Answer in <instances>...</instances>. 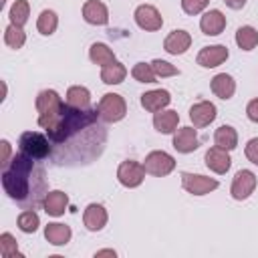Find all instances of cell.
I'll use <instances>...</instances> for the list:
<instances>
[{
  "instance_id": "cell-4",
  "label": "cell",
  "mask_w": 258,
  "mask_h": 258,
  "mask_svg": "<svg viewBox=\"0 0 258 258\" xmlns=\"http://www.w3.org/2000/svg\"><path fill=\"white\" fill-rule=\"evenodd\" d=\"M97 111H99V117L107 123H117L125 117L127 113V105H125V99L117 93H107L101 97L99 105H97Z\"/></svg>"
},
{
  "instance_id": "cell-22",
  "label": "cell",
  "mask_w": 258,
  "mask_h": 258,
  "mask_svg": "<svg viewBox=\"0 0 258 258\" xmlns=\"http://www.w3.org/2000/svg\"><path fill=\"white\" fill-rule=\"evenodd\" d=\"M71 236H73L71 228L64 226V224H58V222H52V224H48V226L44 228V238H46L52 246H64V244H69Z\"/></svg>"
},
{
  "instance_id": "cell-40",
  "label": "cell",
  "mask_w": 258,
  "mask_h": 258,
  "mask_svg": "<svg viewBox=\"0 0 258 258\" xmlns=\"http://www.w3.org/2000/svg\"><path fill=\"white\" fill-rule=\"evenodd\" d=\"M101 256H113L115 258V250H99V252H95V258H101Z\"/></svg>"
},
{
  "instance_id": "cell-18",
  "label": "cell",
  "mask_w": 258,
  "mask_h": 258,
  "mask_svg": "<svg viewBox=\"0 0 258 258\" xmlns=\"http://www.w3.org/2000/svg\"><path fill=\"white\" fill-rule=\"evenodd\" d=\"M191 44V36L187 30H171L165 40H163V48L169 54H183Z\"/></svg>"
},
{
  "instance_id": "cell-33",
  "label": "cell",
  "mask_w": 258,
  "mask_h": 258,
  "mask_svg": "<svg viewBox=\"0 0 258 258\" xmlns=\"http://www.w3.org/2000/svg\"><path fill=\"white\" fill-rule=\"evenodd\" d=\"M131 77L135 79V81H139V83H155V73H153V69H151V62L147 64V62H137L133 69H131Z\"/></svg>"
},
{
  "instance_id": "cell-36",
  "label": "cell",
  "mask_w": 258,
  "mask_h": 258,
  "mask_svg": "<svg viewBox=\"0 0 258 258\" xmlns=\"http://www.w3.org/2000/svg\"><path fill=\"white\" fill-rule=\"evenodd\" d=\"M244 153H246V157H248L254 165H258V137H254V139H250V141L246 143Z\"/></svg>"
},
{
  "instance_id": "cell-24",
  "label": "cell",
  "mask_w": 258,
  "mask_h": 258,
  "mask_svg": "<svg viewBox=\"0 0 258 258\" xmlns=\"http://www.w3.org/2000/svg\"><path fill=\"white\" fill-rule=\"evenodd\" d=\"M214 143L218 147L226 149V151L236 149V145H238V133H236V129L232 125H220L216 129V133H214Z\"/></svg>"
},
{
  "instance_id": "cell-3",
  "label": "cell",
  "mask_w": 258,
  "mask_h": 258,
  "mask_svg": "<svg viewBox=\"0 0 258 258\" xmlns=\"http://www.w3.org/2000/svg\"><path fill=\"white\" fill-rule=\"evenodd\" d=\"M18 145H20V151L32 159H44L52 153V147H50L52 141L38 131H24L20 135Z\"/></svg>"
},
{
  "instance_id": "cell-35",
  "label": "cell",
  "mask_w": 258,
  "mask_h": 258,
  "mask_svg": "<svg viewBox=\"0 0 258 258\" xmlns=\"http://www.w3.org/2000/svg\"><path fill=\"white\" fill-rule=\"evenodd\" d=\"M210 4V0H181V8L185 14H200L206 6Z\"/></svg>"
},
{
  "instance_id": "cell-27",
  "label": "cell",
  "mask_w": 258,
  "mask_h": 258,
  "mask_svg": "<svg viewBox=\"0 0 258 258\" xmlns=\"http://www.w3.org/2000/svg\"><path fill=\"white\" fill-rule=\"evenodd\" d=\"M89 56H91V60L95 64H101V67H105V64L115 60V52L105 42H93L91 48H89Z\"/></svg>"
},
{
  "instance_id": "cell-8",
  "label": "cell",
  "mask_w": 258,
  "mask_h": 258,
  "mask_svg": "<svg viewBox=\"0 0 258 258\" xmlns=\"http://www.w3.org/2000/svg\"><path fill=\"white\" fill-rule=\"evenodd\" d=\"M256 187V175L250 171V169H240L236 175H234V181H232V187H230V194L234 200H246L252 196Z\"/></svg>"
},
{
  "instance_id": "cell-21",
  "label": "cell",
  "mask_w": 258,
  "mask_h": 258,
  "mask_svg": "<svg viewBox=\"0 0 258 258\" xmlns=\"http://www.w3.org/2000/svg\"><path fill=\"white\" fill-rule=\"evenodd\" d=\"M177 123H179V115L177 111H171V109H161L153 115V127L159 131V133H173L177 129Z\"/></svg>"
},
{
  "instance_id": "cell-38",
  "label": "cell",
  "mask_w": 258,
  "mask_h": 258,
  "mask_svg": "<svg viewBox=\"0 0 258 258\" xmlns=\"http://www.w3.org/2000/svg\"><path fill=\"white\" fill-rule=\"evenodd\" d=\"M246 115H248L250 121L258 123V99H252V101L248 103V107H246Z\"/></svg>"
},
{
  "instance_id": "cell-25",
  "label": "cell",
  "mask_w": 258,
  "mask_h": 258,
  "mask_svg": "<svg viewBox=\"0 0 258 258\" xmlns=\"http://www.w3.org/2000/svg\"><path fill=\"white\" fill-rule=\"evenodd\" d=\"M125 77H127V69L119 60H113V62L105 64L103 71H101V81L105 85H119V83L125 81Z\"/></svg>"
},
{
  "instance_id": "cell-23",
  "label": "cell",
  "mask_w": 258,
  "mask_h": 258,
  "mask_svg": "<svg viewBox=\"0 0 258 258\" xmlns=\"http://www.w3.org/2000/svg\"><path fill=\"white\" fill-rule=\"evenodd\" d=\"M67 105L75 109H91V91L87 87L75 85L67 91Z\"/></svg>"
},
{
  "instance_id": "cell-2",
  "label": "cell",
  "mask_w": 258,
  "mask_h": 258,
  "mask_svg": "<svg viewBox=\"0 0 258 258\" xmlns=\"http://www.w3.org/2000/svg\"><path fill=\"white\" fill-rule=\"evenodd\" d=\"M34 105H36V111H38V125L48 131V129H52L56 125L58 117L62 115V111L67 107V101L62 103V99H60V95L56 91L44 89V91L38 93Z\"/></svg>"
},
{
  "instance_id": "cell-1",
  "label": "cell",
  "mask_w": 258,
  "mask_h": 258,
  "mask_svg": "<svg viewBox=\"0 0 258 258\" xmlns=\"http://www.w3.org/2000/svg\"><path fill=\"white\" fill-rule=\"evenodd\" d=\"M2 185L4 191L26 210H34L46 196L44 171L22 151L16 153L6 167H2Z\"/></svg>"
},
{
  "instance_id": "cell-37",
  "label": "cell",
  "mask_w": 258,
  "mask_h": 258,
  "mask_svg": "<svg viewBox=\"0 0 258 258\" xmlns=\"http://www.w3.org/2000/svg\"><path fill=\"white\" fill-rule=\"evenodd\" d=\"M0 149H2V159H0V167H6L10 163V143L6 139L0 141Z\"/></svg>"
},
{
  "instance_id": "cell-12",
  "label": "cell",
  "mask_w": 258,
  "mask_h": 258,
  "mask_svg": "<svg viewBox=\"0 0 258 258\" xmlns=\"http://www.w3.org/2000/svg\"><path fill=\"white\" fill-rule=\"evenodd\" d=\"M173 147L179 153H191L200 147V139L194 127H179L173 133Z\"/></svg>"
},
{
  "instance_id": "cell-7",
  "label": "cell",
  "mask_w": 258,
  "mask_h": 258,
  "mask_svg": "<svg viewBox=\"0 0 258 258\" xmlns=\"http://www.w3.org/2000/svg\"><path fill=\"white\" fill-rule=\"evenodd\" d=\"M145 165L139 163V161H133V159H127L119 165L117 169V179L121 185L125 187H137L141 185V181L145 179Z\"/></svg>"
},
{
  "instance_id": "cell-6",
  "label": "cell",
  "mask_w": 258,
  "mask_h": 258,
  "mask_svg": "<svg viewBox=\"0 0 258 258\" xmlns=\"http://www.w3.org/2000/svg\"><path fill=\"white\" fill-rule=\"evenodd\" d=\"M143 165H145L147 173H151L155 177H163V175H169L173 171L175 159L165 151H151V153H147Z\"/></svg>"
},
{
  "instance_id": "cell-34",
  "label": "cell",
  "mask_w": 258,
  "mask_h": 258,
  "mask_svg": "<svg viewBox=\"0 0 258 258\" xmlns=\"http://www.w3.org/2000/svg\"><path fill=\"white\" fill-rule=\"evenodd\" d=\"M151 69H153L155 77H161V79H165V77H173V75H179V69H177V67H173V64H171V62H167V60H161V58L151 60Z\"/></svg>"
},
{
  "instance_id": "cell-28",
  "label": "cell",
  "mask_w": 258,
  "mask_h": 258,
  "mask_svg": "<svg viewBox=\"0 0 258 258\" xmlns=\"http://www.w3.org/2000/svg\"><path fill=\"white\" fill-rule=\"evenodd\" d=\"M4 42H6V46H10V48H14V50L22 48L24 42H26V34H24V30H22V26L10 22V24L6 26V30H4Z\"/></svg>"
},
{
  "instance_id": "cell-17",
  "label": "cell",
  "mask_w": 258,
  "mask_h": 258,
  "mask_svg": "<svg viewBox=\"0 0 258 258\" xmlns=\"http://www.w3.org/2000/svg\"><path fill=\"white\" fill-rule=\"evenodd\" d=\"M67 206H69V198H67V194L60 191V189L46 191V196H44V200H42L44 212H46L48 216H52V218L62 216L64 210H67Z\"/></svg>"
},
{
  "instance_id": "cell-32",
  "label": "cell",
  "mask_w": 258,
  "mask_h": 258,
  "mask_svg": "<svg viewBox=\"0 0 258 258\" xmlns=\"http://www.w3.org/2000/svg\"><path fill=\"white\" fill-rule=\"evenodd\" d=\"M0 256L2 258H22V254L18 252V244H16L14 236L8 232L0 234Z\"/></svg>"
},
{
  "instance_id": "cell-31",
  "label": "cell",
  "mask_w": 258,
  "mask_h": 258,
  "mask_svg": "<svg viewBox=\"0 0 258 258\" xmlns=\"http://www.w3.org/2000/svg\"><path fill=\"white\" fill-rule=\"evenodd\" d=\"M16 224H18V228H20L24 234H32V232L38 230L40 218H38V214H36L34 210H24V212H20Z\"/></svg>"
},
{
  "instance_id": "cell-13",
  "label": "cell",
  "mask_w": 258,
  "mask_h": 258,
  "mask_svg": "<svg viewBox=\"0 0 258 258\" xmlns=\"http://www.w3.org/2000/svg\"><path fill=\"white\" fill-rule=\"evenodd\" d=\"M171 101V95L169 91L165 89H153V91H147L141 95V107L149 113H157L161 109H165Z\"/></svg>"
},
{
  "instance_id": "cell-5",
  "label": "cell",
  "mask_w": 258,
  "mask_h": 258,
  "mask_svg": "<svg viewBox=\"0 0 258 258\" xmlns=\"http://www.w3.org/2000/svg\"><path fill=\"white\" fill-rule=\"evenodd\" d=\"M181 185L187 194H194V196H206L210 191H214L220 183L218 179L214 177H206V175H200V173H189V171H183L181 173Z\"/></svg>"
},
{
  "instance_id": "cell-11",
  "label": "cell",
  "mask_w": 258,
  "mask_h": 258,
  "mask_svg": "<svg viewBox=\"0 0 258 258\" xmlns=\"http://www.w3.org/2000/svg\"><path fill=\"white\" fill-rule=\"evenodd\" d=\"M204 159H206L208 169H212L214 173H220V175H222V173H226V171L230 169V165H232V159H230L228 151H226V149H222V147H218V145L210 147V149L206 151Z\"/></svg>"
},
{
  "instance_id": "cell-20",
  "label": "cell",
  "mask_w": 258,
  "mask_h": 258,
  "mask_svg": "<svg viewBox=\"0 0 258 258\" xmlns=\"http://www.w3.org/2000/svg\"><path fill=\"white\" fill-rule=\"evenodd\" d=\"M210 87H212V93H214L216 97L228 101V99H232V95H234V91H236V81H234L230 75L220 73V75H216V77L212 79Z\"/></svg>"
},
{
  "instance_id": "cell-30",
  "label": "cell",
  "mask_w": 258,
  "mask_h": 258,
  "mask_svg": "<svg viewBox=\"0 0 258 258\" xmlns=\"http://www.w3.org/2000/svg\"><path fill=\"white\" fill-rule=\"evenodd\" d=\"M56 26H58V16L52 10H42L40 16H38V20H36L38 32L44 34V36H50L56 30Z\"/></svg>"
},
{
  "instance_id": "cell-19",
  "label": "cell",
  "mask_w": 258,
  "mask_h": 258,
  "mask_svg": "<svg viewBox=\"0 0 258 258\" xmlns=\"http://www.w3.org/2000/svg\"><path fill=\"white\" fill-rule=\"evenodd\" d=\"M200 28L208 36H218L226 28V16L220 10H208L200 20Z\"/></svg>"
},
{
  "instance_id": "cell-26",
  "label": "cell",
  "mask_w": 258,
  "mask_h": 258,
  "mask_svg": "<svg viewBox=\"0 0 258 258\" xmlns=\"http://www.w3.org/2000/svg\"><path fill=\"white\" fill-rule=\"evenodd\" d=\"M236 44L242 50H254L258 44V30L254 26H240L236 30Z\"/></svg>"
},
{
  "instance_id": "cell-16",
  "label": "cell",
  "mask_w": 258,
  "mask_h": 258,
  "mask_svg": "<svg viewBox=\"0 0 258 258\" xmlns=\"http://www.w3.org/2000/svg\"><path fill=\"white\" fill-rule=\"evenodd\" d=\"M109 216H107V210L101 206V204H89L85 208V214H83V222L87 226V230L91 232H99L105 228Z\"/></svg>"
},
{
  "instance_id": "cell-10",
  "label": "cell",
  "mask_w": 258,
  "mask_h": 258,
  "mask_svg": "<svg viewBox=\"0 0 258 258\" xmlns=\"http://www.w3.org/2000/svg\"><path fill=\"white\" fill-rule=\"evenodd\" d=\"M228 48L224 44H214V46H204L198 52V64L204 69H214L220 67L226 58H228Z\"/></svg>"
},
{
  "instance_id": "cell-14",
  "label": "cell",
  "mask_w": 258,
  "mask_h": 258,
  "mask_svg": "<svg viewBox=\"0 0 258 258\" xmlns=\"http://www.w3.org/2000/svg\"><path fill=\"white\" fill-rule=\"evenodd\" d=\"M189 119H191L194 127H208L216 119V105L210 101H200V103L191 105Z\"/></svg>"
},
{
  "instance_id": "cell-39",
  "label": "cell",
  "mask_w": 258,
  "mask_h": 258,
  "mask_svg": "<svg viewBox=\"0 0 258 258\" xmlns=\"http://www.w3.org/2000/svg\"><path fill=\"white\" fill-rule=\"evenodd\" d=\"M226 6H230V8H234V10H240V8H244L246 6V0H222Z\"/></svg>"
},
{
  "instance_id": "cell-9",
  "label": "cell",
  "mask_w": 258,
  "mask_h": 258,
  "mask_svg": "<svg viewBox=\"0 0 258 258\" xmlns=\"http://www.w3.org/2000/svg\"><path fill=\"white\" fill-rule=\"evenodd\" d=\"M133 16H135L137 26L143 28V30H147V32L159 30L161 24H163V18H161L159 10H157L155 6H151V4H141V6H137V10H135Z\"/></svg>"
},
{
  "instance_id": "cell-15",
  "label": "cell",
  "mask_w": 258,
  "mask_h": 258,
  "mask_svg": "<svg viewBox=\"0 0 258 258\" xmlns=\"http://www.w3.org/2000/svg\"><path fill=\"white\" fill-rule=\"evenodd\" d=\"M83 18L89 24L101 26V24L109 22V10H107V6L101 0H87L83 4Z\"/></svg>"
},
{
  "instance_id": "cell-29",
  "label": "cell",
  "mask_w": 258,
  "mask_h": 258,
  "mask_svg": "<svg viewBox=\"0 0 258 258\" xmlns=\"http://www.w3.org/2000/svg\"><path fill=\"white\" fill-rule=\"evenodd\" d=\"M10 22L12 24H18V26H24L28 22V16H30V6H28V0H16L12 6H10Z\"/></svg>"
}]
</instances>
